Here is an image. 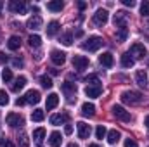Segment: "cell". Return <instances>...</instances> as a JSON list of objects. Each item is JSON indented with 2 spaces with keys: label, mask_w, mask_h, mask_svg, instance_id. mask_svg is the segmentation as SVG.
<instances>
[{
  "label": "cell",
  "mask_w": 149,
  "mask_h": 147,
  "mask_svg": "<svg viewBox=\"0 0 149 147\" xmlns=\"http://www.w3.org/2000/svg\"><path fill=\"white\" fill-rule=\"evenodd\" d=\"M104 45V40L101 37H90L81 47H83V50H88V52H97L101 47Z\"/></svg>",
  "instance_id": "1"
},
{
  "label": "cell",
  "mask_w": 149,
  "mask_h": 147,
  "mask_svg": "<svg viewBox=\"0 0 149 147\" xmlns=\"http://www.w3.org/2000/svg\"><path fill=\"white\" fill-rule=\"evenodd\" d=\"M121 101H123L125 104H139V102L142 101V94L134 92V90H127V92L121 94Z\"/></svg>",
  "instance_id": "2"
},
{
  "label": "cell",
  "mask_w": 149,
  "mask_h": 147,
  "mask_svg": "<svg viewBox=\"0 0 149 147\" xmlns=\"http://www.w3.org/2000/svg\"><path fill=\"white\" fill-rule=\"evenodd\" d=\"M113 116L116 118V119H120V121H123V123H130V119H132V116H130V112L125 109L123 106H113Z\"/></svg>",
  "instance_id": "3"
},
{
  "label": "cell",
  "mask_w": 149,
  "mask_h": 147,
  "mask_svg": "<svg viewBox=\"0 0 149 147\" xmlns=\"http://www.w3.org/2000/svg\"><path fill=\"white\" fill-rule=\"evenodd\" d=\"M128 54H130V55H132V59L135 61V59H142V57H146L148 50H146V47H144L142 43H134V45L130 47Z\"/></svg>",
  "instance_id": "4"
},
{
  "label": "cell",
  "mask_w": 149,
  "mask_h": 147,
  "mask_svg": "<svg viewBox=\"0 0 149 147\" xmlns=\"http://www.w3.org/2000/svg\"><path fill=\"white\" fill-rule=\"evenodd\" d=\"M108 17H109L108 10H106V9H99V10L94 14L92 21H94V24H95V26H104V24L108 23Z\"/></svg>",
  "instance_id": "5"
},
{
  "label": "cell",
  "mask_w": 149,
  "mask_h": 147,
  "mask_svg": "<svg viewBox=\"0 0 149 147\" xmlns=\"http://www.w3.org/2000/svg\"><path fill=\"white\" fill-rule=\"evenodd\" d=\"M9 9L14 14H24L26 12V3L23 0H10L9 2Z\"/></svg>",
  "instance_id": "6"
},
{
  "label": "cell",
  "mask_w": 149,
  "mask_h": 147,
  "mask_svg": "<svg viewBox=\"0 0 149 147\" xmlns=\"http://www.w3.org/2000/svg\"><path fill=\"white\" fill-rule=\"evenodd\" d=\"M127 21H128V14L125 10H118L114 14V26L116 28H127Z\"/></svg>",
  "instance_id": "7"
},
{
  "label": "cell",
  "mask_w": 149,
  "mask_h": 147,
  "mask_svg": "<svg viewBox=\"0 0 149 147\" xmlns=\"http://www.w3.org/2000/svg\"><path fill=\"white\" fill-rule=\"evenodd\" d=\"M7 125L12 126V128L23 126V125H24V119H23L19 114H16V112H9V114H7Z\"/></svg>",
  "instance_id": "8"
},
{
  "label": "cell",
  "mask_w": 149,
  "mask_h": 147,
  "mask_svg": "<svg viewBox=\"0 0 149 147\" xmlns=\"http://www.w3.org/2000/svg\"><path fill=\"white\" fill-rule=\"evenodd\" d=\"M50 59H52V62H54L56 66H63V64L66 62V54L61 52V50H52V52H50Z\"/></svg>",
  "instance_id": "9"
},
{
  "label": "cell",
  "mask_w": 149,
  "mask_h": 147,
  "mask_svg": "<svg viewBox=\"0 0 149 147\" xmlns=\"http://www.w3.org/2000/svg\"><path fill=\"white\" fill-rule=\"evenodd\" d=\"M73 66H74V69L81 71V69H85L88 66V59L85 55H73Z\"/></svg>",
  "instance_id": "10"
},
{
  "label": "cell",
  "mask_w": 149,
  "mask_h": 147,
  "mask_svg": "<svg viewBox=\"0 0 149 147\" xmlns=\"http://www.w3.org/2000/svg\"><path fill=\"white\" fill-rule=\"evenodd\" d=\"M63 92L66 94V97H68L70 101H73V97L76 95V85H74V83H70V81L63 83ZM74 99H76V97H74Z\"/></svg>",
  "instance_id": "11"
},
{
  "label": "cell",
  "mask_w": 149,
  "mask_h": 147,
  "mask_svg": "<svg viewBox=\"0 0 149 147\" xmlns=\"http://www.w3.org/2000/svg\"><path fill=\"white\" fill-rule=\"evenodd\" d=\"M76 130H78V137H80V139H88V135H90V126H88L87 123H83V121L76 123Z\"/></svg>",
  "instance_id": "12"
},
{
  "label": "cell",
  "mask_w": 149,
  "mask_h": 147,
  "mask_svg": "<svg viewBox=\"0 0 149 147\" xmlns=\"http://www.w3.org/2000/svg\"><path fill=\"white\" fill-rule=\"evenodd\" d=\"M24 101H26L28 104H38V102H40V92H38V90H30V92H26Z\"/></svg>",
  "instance_id": "13"
},
{
  "label": "cell",
  "mask_w": 149,
  "mask_h": 147,
  "mask_svg": "<svg viewBox=\"0 0 149 147\" xmlns=\"http://www.w3.org/2000/svg\"><path fill=\"white\" fill-rule=\"evenodd\" d=\"M135 81H137L139 87L146 88L149 85V78H148V74H146V71H137V73H135Z\"/></svg>",
  "instance_id": "14"
},
{
  "label": "cell",
  "mask_w": 149,
  "mask_h": 147,
  "mask_svg": "<svg viewBox=\"0 0 149 147\" xmlns=\"http://www.w3.org/2000/svg\"><path fill=\"white\" fill-rule=\"evenodd\" d=\"M101 92H102L101 85H99V87H88V85H87V88H85V95H87L88 99H97V97L101 95Z\"/></svg>",
  "instance_id": "15"
},
{
  "label": "cell",
  "mask_w": 149,
  "mask_h": 147,
  "mask_svg": "<svg viewBox=\"0 0 149 147\" xmlns=\"http://www.w3.org/2000/svg\"><path fill=\"white\" fill-rule=\"evenodd\" d=\"M57 104H59V95H57V94H50V95L47 97L45 107H47V111H52L54 107H57Z\"/></svg>",
  "instance_id": "16"
},
{
  "label": "cell",
  "mask_w": 149,
  "mask_h": 147,
  "mask_svg": "<svg viewBox=\"0 0 149 147\" xmlns=\"http://www.w3.org/2000/svg\"><path fill=\"white\" fill-rule=\"evenodd\" d=\"M26 26H28L30 30H35V31L40 30V28H42V17H40L38 14H35L33 17H30V19H28V24H26Z\"/></svg>",
  "instance_id": "17"
},
{
  "label": "cell",
  "mask_w": 149,
  "mask_h": 147,
  "mask_svg": "<svg viewBox=\"0 0 149 147\" xmlns=\"http://www.w3.org/2000/svg\"><path fill=\"white\" fill-rule=\"evenodd\" d=\"M26 76H17L16 80H14V83H12V92H19V90H23L24 87H26Z\"/></svg>",
  "instance_id": "18"
},
{
  "label": "cell",
  "mask_w": 149,
  "mask_h": 147,
  "mask_svg": "<svg viewBox=\"0 0 149 147\" xmlns=\"http://www.w3.org/2000/svg\"><path fill=\"white\" fill-rule=\"evenodd\" d=\"M45 135H47L45 128H37V130H33V139H35V144H37V146H42V144H43Z\"/></svg>",
  "instance_id": "19"
},
{
  "label": "cell",
  "mask_w": 149,
  "mask_h": 147,
  "mask_svg": "<svg viewBox=\"0 0 149 147\" xmlns=\"http://www.w3.org/2000/svg\"><path fill=\"white\" fill-rule=\"evenodd\" d=\"M68 121V114H52L50 116V123L54 126H59V125H64Z\"/></svg>",
  "instance_id": "20"
},
{
  "label": "cell",
  "mask_w": 149,
  "mask_h": 147,
  "mask_svg": "<svg viewBox=\"0 0 149 147\" xmlns=\"http://www.w3.org/2000/svg\"><path fill=\"white\" fill-rule=\"evenodd\" d=\"M99 62L104 66V68H111L113 62H114V59H113V54L109 52H106V54H102V55H99Z\"/></svg>",
  "instance_id": "21"
},
{
  "label": "cell",
  "mask_w": 149,
  "mask_h": 147,
  "mask_svg": "<svg viewBox=\"0 0 149 147\" xmlns=\"http://www.w3.org/2000/svg\"><path fill=\"white\" fill-rule=\"evenodd\" d=\"M61 142H63L61 133H59V132H52L50 137H49V144H50V147H59L61 146Z\"/></svg>",
  "instance_id": "22"
},
{
  "label": "cell",
  "mask_w": 149,
  "mask_h": 147,
  "mask_svg": "<svg viewBox=\"0 0 149 147\" xmlns=\"http://www.w3.org/2000/svg\"><path fill=\"white\" fill-rule=\"evenodd\" d=\"M81 114H83V116L92 118V116L95 114V106H94L92 102H85V104L81 106Z\"/></svg>",
  "instance_id": "23"
},
{
  "label": "cell",
  "mask_w": 149,
  "mask_h": 147,
  "mask_svg": "<svg viewBox=\"0 0 149 147\" xmlns=\"http://www.w3.org/2000/svg\"><path fill=\"white\" fill-rule=\"evenodd\" d=\"M63 7H64V3H63L61 0H52V2H49V3H47V9H49V10H52V12H61V10H63Z\"/></svg>",
  "instance_id": "24"
},
{
  "label": "cell",
  "mask_w": 149,
  "mask_h": 147,
  "mask_svg": "<svg viewBox=\"0 0 149 147\" xmlns=\"http://www.w3.org/2000/svg\"><path fill=\"white\" fill-rule=\"evenodd\" d=\"M7 47H9L10 50H17V49L21 47V38L16 37V35H14V37H10V38H9V42H7Z\"/></svg>",
  "instance_id": "25"
},
{
  "label": "cell",
  "mask_w": 149,
  "mask_h": 147,
  "mask_svg": "<svg viewBox=\"0 0 149 147\" xmlns=\"http://www.w3.org/2000/svg\"><path fill=\"white\" fill-rule=\"evenodd\" d=\"M45 30H47V35H49V37H54V35L59 31V23H57V21H50Z\"/></svg>",
  "instance_id": "26"
},
{
  "label": "cell",
  "mask_w": 149,
  "mask_h": 147,
  "mask_svg": "<svg viewBox=\"0 0 149 147\" xmlns=\"http://www.w3.org/2000/svg\"><path fill=\"white\" fill-rule=\"evenodd\" d=\"M134 64H135V61L132 59V55H130L128 52H125V54L121 55V66H123V68H132Z\"/></svg>",
  "instance_id": "27"
},
{
  "label": "cell",
  "mask_w": 149,
  "mask_h": 147,
  "mask_svg": "<svg viewBox=\"0 0 149 147\" xmlns=\"http://www.w3.org/2000/svg\"><path fill=\"white\" fill-rule=\"evenodd\" d=\"M85 81L88 83V87H99V85H101V80H99L97 74H88V76L85 78Z\"/></svg>",
  "instance_id": "28"
},
{
  "label": "cell",
  "mask_w": 149,
  "mask_h": 147,
  "mask_svg": "<svg viewBox=\"0 0 149 147\" xmlns=\"http://www.w3.org/2000/svg\"><path fill=\"white\" fill-rule=\"evenodd\" d=\"M128 38V28H118L116 31V40L118 42H125Z\"/></svg>",
  "instance_id": "29"
},
{
  "label": "cell",
  "mask_w": 149,
  "mask_h": 147,
  "mask_svg": "<svg viewBox=\"0 0 149 147\" xmlns=\"http://www.w3.org/2000/svg\"><path fill=\"white\" fill-rule=\"evenodd\" d=\"M120 137H121V135H120L118 130H111V132L108 133V142H109V144H116V142L120 140Z\"/></svg>",
  "instance_id": "30"
},
{
  "label": "cell",
  "mask_w": 149,
  "mask_h": 147,
  "mask_svg": "<svg viewBox=\"0 0 149 147\" xmlns=\"http://www.w3.org/2000/svg\"><path fill=\"white\" fill-rule=\"evenodd\" d=\"M40 83H42L43 88H52V85H54V83H52V78L47 76V74H43V76L40 78Z\"/></svg>",
  "instance_id": "31"
},
{
  "label": "cell",
  "mask_w": 149,
  "mask_h": 147,
  "mask_svg": "<svg viewBox=\"0 0 149 147\" xmlns=\"http://www.w3.org/2000/svg\"><path fill=\"white\" fill-rule=\"evenodd\" d=\"M28 43H30V47H40L42 45V38L38 37V35H31V37L28 38Z\"/></svg>",
  "instance_id": "32"
},
{
  "label": "cell",
  "mask_w": 149,
  "mask_h": 147,
  "mask_svg": "<svg viewBox=\"0 0 149 147\" xmlns=\"http://www.w3.org/2000/svg\"><path fill=\"white\" fill-rule=\"evenodd\" d=\"M43 118H45V114H43V111L42 109H35L33 112H31V119L33 121H43Z\"/></svg>",
  "instance_id": "33"
},
{
  "label": "cell",
  "mask_w": 149,
  "mask_h": 147,
  "mask_svg": "<svg viewBox=\"0 0 149 147\" xmlns=\"http://www.w3.org/2000/svg\"><path fill=\"white\" fill-rule=\"evenodd\" d=\"M61 43H63V45H66V47H70V45L73 43V35H71V33L63 35V37H61Z\"/></svg>",
  "instance_id": "34"
},
{
  "label": "cell",
  "mask_w": 149,
  "mask_h": 147,
  "mask_svg": "<svg viewBox=\"0 0 149 147\" xmlns=\"http://www.w3.org/2000/svg\"><path fill=\"white\" fill-rule=\"evenodd\" d=\"M106 133H108V130H106L102 125H99V126L95 128V137H97V139H104V137H106Z\"/></svg>",
  "instance_id": "35"
},
{
  "label": "cell",
  "mask_w": 149,
  "mask_h": 147,
  "mask_svg": "<svg viewBox=\"0 0 149 147\" xmlns=\"http://www.w3.org/2000/svg\"><path fill=\"white\" fill-rule=\"evenodd\" d=\"M19 147H30V140H28L26 133H21V137H19Z\"/></svg>",
  "instance_id": "36"
},
{
  "label": "cell",
  "mask_w": 149,
  "mask_h": 147,
  "mask_svg": "<svg viewBox=\"0 0 149 147\" xmlns=\"http://www.w3.org/2000/svg\"><path fill=\"white\" fill-rule=\"evenodd\" d=\"M9 104V95L5 90H0V106H7Z\"/></svg>",
  "instance_id": "37"
},
{
  "label": "cell",
  "mask_w": 149,
  "mask_h": 147,
  "mask_svg": "<svg viewBox=\"0 0 149 147\" xmlns=\"http://www.w3.org/2000/svg\"><path fill=\"white\" fill-rule=\"evenodd\" d=\"M2 80H3L5 83H9V81L12 80V71H10V69H3V71H2Z\"/></svg>",
  "instance_id": "38"
},
{
  "label": "cell",
  "mask_w": 149,
  "mask_h": 147,
  "mask_svg": "<svg viewBox=\"0 0 149 147\" xmlns=\"http://www.w3.org/2000/svg\"><path fill=\"white\" fill-rule=\"evenodd\" d=\"M141 14H142V16H149V2H142V5H141Z\"/></svg>",
  "instance_id": "39"
},
{
  "label": "cell",
  "mask_w": 149,
  "mask_h": 147,
  "mask_svg": "<svg viewBox=\"0 0 149 147\" xmlns=\"http://www.w3.org/2000/svg\"><path fill=\"white\" fill-rule=\"evenodd\" d=\"M125 147H139V146H137V142H135V140L127 139V140H125Z\"/></svg>",
  "instance_id": "40"
},
{
  "label": "cell",
  "mask_w": 149,
  "mask_h": 147,
  "mask_svg": "<svg viewBox=\"0 0 149 147\" xmlns=\"http://www.w3.org/2000/svg\"><path fill=\"white\" fill-rule=\"evenodd\" d=\"M12 64H14V68H23V64H24V62H23V59H14V61H12Z\"/></svg>",
  "instance_id": "41"
},
{
  "label": "cell",
  "mask_w": 149,
  "mask_h": 147,
  "mask_svg": "<svg viewBox=\"0 0 149 147\" xmlns=\"http://www.w3.org/2000/svg\"><path fill=\"white\" fill-rule=\"evenodd\" d=\"M121 3H123V5H127V7H134V5H135V2H134V0H121Z\"/></svg>",
  "instance_id": "42"
},
{
  "label": "cell",
  "mask_w": 149,
  "mask_h": 147,
  "mask_svg": "<svg viewBox=\"0 0 149 147\" xmlns=\"http://www.w3.org/2000/svg\"><path fill=\"white\" fill-rule=\"evenodd\" d=\"M64 133H66V135H71V133H73V126H71V125H66V126H64Z\"/></svg>",
  "instance_id": "43"
},
{
  "label": "cell",
  "mask_w": 149,
  "mask_h": 147,
  "mask_svg": "<svg viewBox=\"0 0 149 147\" xmlns=\"http://www.w3.org/2000/svg\"><path fill=\"white\" fill-rule=\"evenodd\" d=\"M16 104H17V106H24V104H26V101H24V97H19V99L16 101Z\"/></svg>",
  "instance_id": "44"
},
{
  "label": "cell",
  "mask_w": 149,
  "mask_h": 147,
  "mask_svg": "<svg viewBox=\"0 0 149 147\" xmlns=\"http://www.w3.org/2000/svg\"><path fill=\"white\" fill-rule=\"evenodd\" d=\"M3 147H16V146H14L10 140H5V142H3Z\"/></svg>",
  "instance_id": "45"
},
{
  "label": "cell",
  "mask_w": 149,
  "mask_h": 147,
  "mask_svg": "<svg viewBox=\"0 0 149 147\" xmlns=\"http://www.w3.org/2000/svg\"><path fill=\"white\" fill-rule=\"evenodd\" d=\"M5 61H7V57L3 54H0V62H5Z\"/></svg>",
  "instance_id": "46"
},
{
  "label": "cell",
  "mask_w": 149,
  "mask_h": 147,
  "mask_svg": "<svg viewBox=\"0 0 149 147\" xmlns=\"http://www.w3.org/2000/svg\"><path fill=\"white\" fill-rule=\"evenodd\" d=\"M144 125L149 128V116H146V119H144Z\"/></svg>",
  "instance_id": "47"
},
{
  "label": "cell",
  "mask_w": 149,
  "mask_h": 147,
  "mask_svg": "<svg viewBox=\"0 0 149 147\" xmlns=\"http://www.w3.org/2000/svg\"><path fill=\"white\" fill-rule=\"evenodd\" d=\"M66 147H78V146H76V144H73V142H71V144H68V146H66Z\"/></svg>",
  "instance_id": "48"
},
{
  "label": "cell",
  "mask_w": 149,
  "mask_h": 147,
  "mask_svg": "<svg viewBox=\"0 0 149 147\" xmlns=\"http://www.w3.org/2000/svg\"><path fill=\"white\" fill-rule=\"evenodd\" d=\"M88 147H99V146H97V144H90Z\"/></svg>",
  "instance_id": "49"
},
{
  "label": "cell",
  "mask_w": 149,
  "mask_h": 147,
  "mask_svg": "<svg viewBox=\"0 0 149 147\" xmlns=\"http://www.w3.org/2000/svg\"><path fill=\"white\" fill-rule=\"evenodd\" d=\"M2 5H3V3H2V2H0V9H2Z\"/></svg>",
  "instance_id": "50"
},
{
  "label": "cell",
  "mask_w": 149,
  "mask_h": 147,
  "mask_svg": "<svg viewBox=\"0 0 149 147\" xmlns=\"http://www.w3.org/2000/svg\"><path fill=\"white\" fill-rule=\"evenodd\" d=\"M148 64H149V61H148Z\"/></svg>",
  "instance_id": "51"
}]
</instances>
